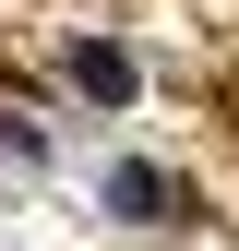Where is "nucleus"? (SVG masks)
Masks as SVG:
<instances>
[{"label": "nucleus", "instance_id": "obj_1", "mask_svg": "<svg viewBox=\"0 0 239 251\" xmlns=\"http://www.w3.org/2000/svg\"><path fill=\"white\" fill-rule=\"evenodd\" d=\"M72 84H84V96H96V108H120V96H132V60L84 36V48H72Z\"/></svg>", "mask_w": 239, "mask_h": 251}, {"label": "nucleus", "instance_id": "obj_2", "mask_svg": "<svg viewBox=\"0 0 239 251\" xmlns=\"http://www.w3.org/2000/svg\"><path fill=\"white\" fill-rule=\"evenodd\" d=\"M108 203H120V215H167V179H156V168H108Z\"/></svg>", "mask_w": 239, "mask_h": 251}]
</instances>
